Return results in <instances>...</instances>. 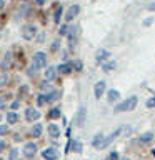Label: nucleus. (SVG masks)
I'll return each instance as SVG.
<instances>
[{
    "instance_id": "f257e3e1",
    "label": "nucleus",
    "mask_w": 155,
    "mask_h": 160,
    "mask_svg": "<svg viewBox=\"0 0 155 160\" xmlns=\"http://www.w3.org/2000/svg\"><path fill=\"white\" fill-rule=\"evenodd\" d=\"M137 103H138V97L137 95H130V97H127V100H123L122 103H118L115 107V112H130V110L137 107Z\"/></svg>"
},
{
    "instance_id": "f03ea898",
    "label": "nucleus",
    "mask_w": 155,
    "mask_h": 160,
    "mask_svg": "<svg viewBox=\"0 0 155 160\" xmlns=\"http://www.w3.org/2000/svg\"><path fill=\"white\" fill-rule=\"evenodd\" d=\"M32 62H33V68H43L47 65V55L43 52H35L32 57Z\"/></svg>"
},
{
    "instance_id": "7ed1b4c3",
    "label": "nucleus",
    "mask_w": 155,
    "mask_h": 160,
    "mask_svg": "<svg viewBox=\"0 0 155 160\" xmlns=\"http://www.w3.org/2000/svg\"><path fill=\"white\" fill-rule=\"evenodd\" d=\"M85 118H87V110H85V107H80V108H78V112L75 113V118H73L75 127H83Z\"/></svg>"
},
{
    "instance_id": "20e7f679",
    "label": "nucleus",
    "mask_w": 155,
    "mask_h": 160,
    "mask_svg": "<svg viewBox=\"0 0 155 160\" xmlns=\"http://www.w3.org/2000/svg\"><path fill=\"white\" fill-rule=\"evenodd\" d=\"M37 35V27L35 25H23L22 27V37L25 40H32Z\"/></svg>"
},
{
    "instance_id": "39448f33",
    "label": "nucleus",
    "mask_w": 155,
    "mask_h": 160,
    "mask_svg": "<svg viewBox=\"0 0 155 160\" xmlns=\"http://www.w3.org/2000/svg\"><path fill=\"white\" fill-rule=\"evenodd\" d=\"M123 130H125V127H118V128H115V130H113V132H112V133H110V137H107V138H105V140H103V143H102V145H100V148H105V147H107V145H110V143H112V142H113V138H117V137H118V135H120V133H122V132H123Z\"/></svg>"
},
{
    "instance_id": "423d86ee",
    "label": "nucleus",
    "mask_w": 155,
    "mask_h": 160,
    "mask_svg": "<svg viewBox=\"0 0 155 160\" xmlns=\"http://www.w3.org/2000/svg\"><path fill=\"white\" fill-rule=\"evenodd\" d=\"M22 152H23V155H25L27 158H32L33 155L37 153V145H35L33 142H27V143L23 145V150H22Z\"/></svg>"
},
{
    "instance_id": "0eeeda50",
    "label": "nucleus",
    "mask_w": 155,
    "mask_h": 160,
    "mask_svg": "<svg viewBox=\"0 0 155 160\" xmlns=\"http://www.w3.org/2000/svg\"><path fill=\"white\" fill-rule=\"evenodd\" d=\"M58 150L57 148H53V147H48V148H45L43 152H42V157L45 160H57L58 158Z\"/></svg>"
},
{
    "instance_id": "6e6552de",
    "label": "nucleus",
    "mask_w": 155,
    "mask_h": 160,
    "mask_svg": "<svg viewBox=\"0 0 155 160\" xmlns=\"http://www.w3.org/2000/svg\"><path fill=\"white\" fill-rule=\"evenodd\" d=\"M40 118V112L37 108H27L25 110V120L27 122H35V120Z\"/></svg>"
},
{
    "instance_id": "1a4fd4ad",
    "label": "nucleus",
    "mask_w": 155,
    "mask_h": 160,
    "mask_svg": "<svg viewBox=\"0 0 155 160\" xmlns=\"http://www.w3.org/2000/svg\"><path fill=\"white\" fill-rule=\"evenodd\" d=\"M78 12H80V7H78V5H72V7L67 10V13H65V20H67V22L73 20V18L78 15Z\"/></svg>"
},
{
    "instance_id": "9d476101",
    "label": "nucleus",
    "mask_w": 155,
    "mask_h": 160,
    "mask_svg": "<svg viewBox=\"0 0 155 160\" xmlns=\"http://www.w3.org/2000/svg\"><path fill=\"white\" fill-rule=\"evenodd\" d=\"M93 93H95V98H100L102 95L105 93V82H97L95 83V87H93Z\"/></svg>"
},
{
    "instance_id": "9b49d317",
    "label": "nucleus",
    "mask_w": 155,
    "mask_h": 160,
    "mask_svg": "<svg viewBox=\"0 0 155 160\" xmlns=\"http://www.w3.org/2000/svg\"><path fill=\"white\" fill-rule=\"evenodd\" d=\"M108 57H110V52H108V50H105V48H100V50H97V53H95L97 62H105Z\"/></svg>"
},
{
    "instance_id": "f8f14e48",
    "label": "nucleus",
    "mask_w": 155,
    "mask_h": 160,
    "mask_svg": "<svg viewBox=\"0 0 155 160\" xmlns=\"http://www.w3.org/2000/svg\"><path fill=\"white\" fill-rule=\"evenodd\" d=\"M57 72H58L57 67H47V68H45V78H47V80H53L55 77H57Z\"/></svg>"
},
{
    "instance_id": "ddd939ff",
    "label": "nucleus",
    "mask_w": 155,
    "mask_h": 160,
    "mask_svg": "<svg viewBox=\"0 0 155 160\" xmlns=\"http://www.w3.org/2000/svg\"><path fill=\"white\" fill-rule=\"evenodd\" d=\"M47 130H48V135H50L52 138H57V137H60V128H58L55 123H50Z\"/></svg>"
},
{
    "instance_id": "4468645a",
    "label": "nucleus",
    "mask_w": 155,
    "mask_h": 160,
    "mask_svg": "<svg viewBox=\"0 0 155 160\" xmlns=\"http://www.w3.org/2000/svg\"><path fill=\"white\" fill-rule=\"evenodd\" d=\"M118 98H120V92H118V90H115V88L108 90V93H107V100H108L110 103L115 102V100H118Z\"/></svg>"
},
{
    "instance_id": "2eb2a0df",
    "label": "nucleus",
    "mask_w": 155,
    "mask_h": 160,
    "mask_svg": "<svg viewBox=\"0 0 155 160\" xmlns=\"http://www.w3.org/2000/svg\"><path fill=\"white\" fill-rule=\"evenodd\" d=\"M103 140H105V135L103 133H97L93 137V140H92V145H93L95 148H100V145L103 143Z\"/></svg>"
},
{
    "instance_id": "dca6fc26",
    "label": "nucleus",
    "mask_w": 155,
    "mask_h": 160,
    "mask_svg": "<svg viewBox=\"0 0 155 160\" xmlns=\"http://www.w3.org/2000/svg\"><path fill=\"white\" fill-rule=\"evenodd\" d=\"M150 140H153V133H152V132H145V133L140 135L138 142H140V143H148Z\"/></svg>"
},
{
    "instance_id": "f3484780",
    "label": "nucleus",
    "mask_w": 155,
    "mask_h": 160,
    "mask_svg": "<svg viewBox=\"0 0 155 160\" xmlns=\"http://www.w3.org/2000/svg\"><path fill=\"white\" fill-rule=\"evenodd\" d=\"M58 68V72L60 73H70L72 72V68H73V65L72 63H62L60 67H57Z\"/></svg>"
},
{
    "instance_id": "a211bd4d",
    "label": "nucleus",
    "mask_w": 155,
    "mask_h": 160,
    "mask_svg": "<svg viewBox=\"0 0 155 160\" xmlns=\"http://www.w3.org/2000/svg\"><path fill=\"white\" fill-rule=\"evenodd\" d=\"M40 135H42V125H40V123H35L33 127H32V137L38 138Z\"/></svg>"
},
{
    "instance_id": "6ab92c4d",
    "label": "nucleus",
    "mask_w": 155,
    "mask_h": 160,
    "mask_svg": "<svg viewBox=\"0 0 155 160\" xmlns=\"http://www.w3.org/2000/svg\"><path fill=\"white\" fill-rule=\"evenodd\" d=\"M77 35H78V27H70V30H68V37H70V40H72V43L75 42Z\"/></svg>"
},
{
    "instance_id": "aec40b11",
    "label": "nucleus",
    "mask_w": 155,
    "mask_h": 160,
    "mask_svg": "<svg viewBox=\"0 0 155 160\" xmlns=\"http://www.w3.org/2000/svg\"><path fill=\"white\" fill-rule=\"evenodd\" d=\"M7 120H8V123H17V122H18V115L15 113V110H13V112H8V113H7Z\"/></svg>"
},
{
    "instance_id": "412c9836",
    "label": "nucleus",
    "mask_w": 155,
    "mask_h": 160,
    "mask_svg": "<svg viewBox=\"0 0 155 160\" xmlns=\"http://www.w3.org/2000/svg\"><path fill=\"white\" fill-rule=\"evenodd\" d=\"M58 97H60V92H57V90H52V92L47 95V100H48V102H55Z\"/></svg>"
},
{
    "instance_id": "4be33fe9",
    "label": "nucleus",
    "mask_w": 155,
    "mask_h": 160,
    "mask_svg": "<svg viewBox=\"0 0 155 160\" xmlns=\"http://www.w3.org/2000/svg\"><path fill=\"white\" fill-rule=\"evenodd\" d=\"M115 68V62H105L102 65V70L103 72H112V70Z\"/></svg>"
},
{
    "instance_id": "5701e85b",
    "label": "nucleus",
    "mask_w": 155,
    "mask_h": 160,
    "mask_svg": "<svg viewBox=\"0 0 155 160\" xmlns=\"http://www.w3.org/2000/svg\"><path fill=\"white\" fill-rule=\"evenodd\" d=\"M45 103H48V100H47V95L40 93L38 97H37V105H38V107H42V105H45Z\"/></svg>"
},
{
    "instance_id": "b1692460",
    "label": "nucleus",
    "mask_w": 155,
    "mask_h": 160,
    "mask_svg": "<svg viewBox=\"0 0 155 160\" xmlns=\"http://www.w3.org/2000/svg\"><path fill=\"white\" fill-rule=\"evenodd\" d=\"M72 148H73V152L80 153V152H82V142H78V140H73V142H72Z\"/></svg>"
},
{
    "instance_id": "393cba45",
    "label": "nucleus",
    "mask_w": 155,
    "mask_h": 160,
    "mask_svg": "<svg viewBox=\"0 0 155 160\" xmlns=\"http://www.w3.org/2000/svg\"><path fill=\"white\" fill-rule=\"evenodd\" d=\"M48 117L50 118H58L60 117V108H52L48 112Z\"/></svg>"
},
{
    "instance_id": "a878e982",
    "label": "nucleus",
    "mask_w": 155,
    "mask_h": 160,
    "mask_svg": "<svg viewBox=\"0 0 155 160\" xmlns=\"http://www.w3.org/2000/svg\"><path fill=\"white\" fill-rule=\"evenodd\" d=\"M60 17H62V7H57V10H55V15H53L55 23H58V22H60Z\"/></svg>"
},
{
    "instance_id": "bb28decb",
    "label": "nucleus",
    "mask_w": 155,
    "mask_h": 160,
    "mask_svg": "<svg viewBox=\"0 0 155 160\" xmlns=\"http://www.w3.org/2000/svg\"><path fill=\"white\" fill-rule=\"evenodd\" d=\"M17 157H18V148H12L8 153V160H17Z\"/></svg>"
},
{
    "instance_id": "cd10ccee",
    "label": "nucleus",
    "mask_w": 155,
    "mask_h": 160,
    "mask_svg": "<svg viewBox=\"0 0 155 160\" xmlns=\"http://www.w3.org/2000/svg\"><path fill=\"white\" fill-rule=\"evenodd\" d=\"M68 30H70L68 25H62V27H60V30H58V33L63 37V35H68Z\"/></svg>"
},
{
    "instance_id": "c85d7f7f",
    "label": "nucleus",
    "mask_w": 155,
    "mask_h": 160,
    "mask_svg": "<svg viewBox=\"0 0 155 160\" xmlns=\"http://www.w3.org/2000/svg\"><path fill=\"white\" fill-rule=\"evenodd\" d=\"M72 65L75 67V70H82V67H83V63L80 62V60H75V62H73Z\"/></svg>"
},
{
    "instance_id": "c756f323",
    "label": "nucleus",
    "mask_w": 155,
    "mask_h": 160,
    "mask_svg": "<svg viewBox=\"0 0 155 160\" xmlns=\"http://www.w3.org/2000/svg\"><path fill=\"white\" fill-rule=\"evenodd\" d=\"M8 133V125H0V135Z\"/></svg>"
},
{
    "instance_id": "7c9ffc66",
    "label": "nucleus",
    "mask_w": 155,
    "mask_h": 160,
    "mask_svg": "<svg viewBox=\"0 0 155 160\" xmlns=\"http://www.w3.org/2000/svg\"><path fill=\"white\" fill-rule=\"evenodd\" d=\"M147 107H148V108H153V107H155V98H153V97L147 100Z\"/></svg>"
},
{
    "instance_id": "2f4dec72",
    "label": "nucleus",
    "mask_w": 155,
    "mask_h": 160,
    "mask_svg": "<svg viewBox=\"0 0 155 160\" xmlns=\"http://www.w3.org/2000/svg\"><path fill=\"white\" fill-rule=\"evenodd\" d=\"M20 107V100H15V102H12V105H10V108H13V110H17Z\"/></svg>"
},
{
    "instance_id": "473e14b6",
    "label": "nucleus",
    "mask_w": 155,
    "mask_h": 160,
    "mask_svg": "<svg viewBox=\"0 0 155 160\" xmlns=\"http://www.w3.org/2000/svg\"><path fill=\"white\" fill-rule=\"evenodd\" d=\"M110 160H118V153L117 152H112V153H110Z\"/></svg>"
},
{
    "instance_id": "72a5a7b5",
    "label": "nucleus",
    "mask_w": 155,
    "mask_h": 160,
    "mask_svg": "<svg viewBox=\"0 0 155 160\" xmlns=\"http://www.w3.org/2000/svg\"><path fill=\"white\" fill-rule=\"evenodd\" d=\"M5 145H7V143H5V140H2V138H0V152H2V150L5 148Z\"/></svg>"
},
{
    "instance_id": "f704fd0d",
    "label": "nucleus",
    "mask_w": 155,
    "mask_h": 160,
    "mask_svg": "<svg viewBox=\"0 0 155 160\" xmlns=\"http://www.w3.org/2000/svg\"><path fill=\"white\" fill-rule=\"evenodd\" d=\"M37 40H38V42H40V43H42V42H43V40H45V33H40Z\"/></svg>"
},
{
    "instance_id": "c9c22d12",
    "label": "nucleus",
    "mask_w": 155,
    "mask_h": 160,
    "mask_svg": "<svg viewBox=\"0 0 155 160\" xmlns=\"http://www.w3.org/2000/svg\"><path fill=\"white\" fill-rule=\"evenodd\" d=\"M58 48V40H55V42L52 43V50H57Z\"/></svg>"
},
{
    "instance_id": "e433bc0d",
    "label": "nucleus",
    "mask_w": 155,
    "mask_h": 160,
    "mask_svg": "<svg viewBox=\"0 0 155 160\" xmlns=\"http://www.w3.org/2000/svg\"><path fill=\"white\" fill-rule=\"evenodd\" d=\"M147 8L150 10V12H155V2H153V3H150V5H148Z\"/></svg>"
},
{
    "instance_id": "4c0bfd02",
    "label": "nucleus",
    "mask_w": 155,
    "mask_h": 160,
    "mask_svg": "<svg viewBox=\"0 0 155 160\" xmlns=\"http://www.w3.org/2000/svg\"><path fill=\"white\" fill-rule=\"evenodd\" d=\"M35 3H37V5H43L45 0H35Z\"/></svg>"
},
{
    "instance_id": "58836bf2",
    "label": "nucleus",
    "mask_w": 155,
    "mask_h": 160,
    "mask_svg": "<svg viewBox=\"0 0 155 160\" xmlns=\"http://www.w3.org/2000/svg\"><path fill=\"white\" fill-rule=\"evenodd\" d=\"M150 23H152V18H147V20L143 22V25H150Z\"/></svg>"
},
{
    "instance_id": "ea45409f",
    "label": "nucleus",
    "mask_w": 155,
    "mask_h": 160,
    "mask_svg": "<svg viewBox=\"0 0 155 160\" xmlns=\"http://www.w3.org/2000/svg\"><path fill=\"white\" fill-rule=\"evenodd\" d=\"M5 107V103H3V100H0V110H2Z\"/></svg>"
},
{
    "instance_id": "a19ab883",
    "label": "nucleus",
    "mask_w": 155,
    "mask_h": 160,
    "mask_svg": "<svg viewBox=\"0 0 155 160\" xmlns=\"http://www.w3.org/2000/svg\"><path fill=\"white\" fill-rule=\"evenodd\" d=\"M3 5H5V2H3V0H0V10L3 8Z\"/></svg>"
},
{
    "instance_id": "79ce46f5",
    "label": "nucleus",
    "mask_w": 155,
    "mask_h": 160,
    "mask_svg": "<svg viewBox=\"0 0 155 160\" xmlns=\"http://www.w3.org/2000/svg\"><path fill=\"white\" fill-rule=\"evenodd\" d=\"M0 120H2V115H0Z\"/></svg>"
},
{
    "instance_id": "37998d69",
    "label": "nucleus",
    "mask_w": 155,
    "mask_h": 160,
    "mask_svg": "<svg viewBox=\"0 0 155 160\" xmlns=\"http://www.w3.org/2000/svg\"><path fill=\"white\" fill-rule=\"evenodd\" d=\"M23 2H25V0H23Z\"/></svg>"
}]
</instances>
